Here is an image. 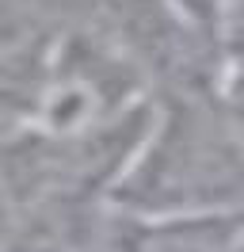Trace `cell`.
Returning <instances> with one entry per match:
<instances>
[{
    "mask_svg": "<svg viewBox=\"0 0 244 252\" xmlns=\"http://www.w3.org/2000/svg\"><path fill=\"white\" fill-rule=\"evenodd\" d=\"M103 241L107 252H241L244 210H195V214L122 210Z\"/></svg>",
    "mask_w": 244,
    "mask_h": 252,
    "instance_id": "7a4b0ae2",
    "label": "cell"
},
{
    "mask_svg": "<svg viewBox=\"0 0 244 252\" xmlns=\"http://www.w3.org/2000/svg\"><path fill=\"white\" fill-rule=\"evenodd\" d=\"M8 252H61V249H58V245H46V241H30V237H27V241L12 245Z\"/></svg>",
    "mask_w": 244,
    "mask_h": 252,
    "instance_id": "277c9868",
    "label": "cell"
},
{
    "mask_svg": "<svg viewBox=\"0 0 244 252\" xmlns=\"http://www.w3.org/2000/svg\"><path fill=\"white\" fill-rule=\"evenodd\" d=\"M115 199L130 214L244 210V142L217 103H180L156 119Z\"/></svg>",
    "mask_w": 244,
    "mask_h": 252,
    "instance_id": "6da1fadb",
    "label": "cell"
},
{
    "mask_svg": "<svg viewBox=\"0 0 244 252\" xmlns=\"http://www.w3.org/2000/svg\"><path fill=\"white\" fill-rule=\"evenodd\" d=\"M217 107H221V115L229 119V126L237 130V138L244 142V58H233L229 73L221 77Z\"/></svg>",
    "mask_w": 244,
    "mask_h": 252,
    "instance_id": "3957f363",
    "label": "cell"
}]
</instances>
